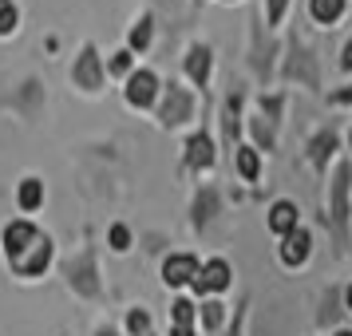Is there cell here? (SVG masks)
<instances>
[{
	"instance_id": "obj_1",
	"label": "cell",
	"mask_w": 352,
	"mask_h": 336,
	"mask_svg": "<svg viewBox=\"0 0 352 336\" xmlns=\"http://www.w3.org/2000/svg\"><path fill=\"white\" fill-rule=\"evenodd\" d=\"M349 186H352V166H336L333 190H329V222H333L336 238L344 241V225H349Z\"/></svg>"
},
{
	"instance_id": "obj_2",
	"label": "cell",
	"mask_w": 352,
	"mask_h": 336,
	"mask_svg": "<svg viewBox=\"0 0 352 336\" xmlns=\"http://www.w3.org/2000/svg\"><path fill=\"white\" fill-rule=\"evenodd\" d=\"M194 277H198V261L190 254L166 257V265H162V281L166 285H194Z\"/></svg>"
},
{
	"instance_id": "obj_3",
	"label": "cell",
	"mask_w": 352,
	"mask_h": 336,
	"mask_svg": "<svg viewBox=\"0 0 352 336\" xmlns=\"http://www.w3.org/2000/svg\"><path fill=\"white\" fill-rule=\"evenodd\" d=\"M226 285H230V265H226V261H210V265H202L198 277H194V289H198V293H214V289H226Z\"/></svg>"
},
{
	"instance_id": "obj_4",
	"label": "cell",
	"mask_w": 352,
	"mask_h": 336,
	"mask_svg": "<svg viewBox=\"0 0 352 336\" xmlns=\"http://www.w3.org/2000/svg\"><path fill=\"white\" fill-rule=\"evenodd\" d=\"M309 245H313L309 229H293V234H285V241H281V261H285V265H301L305 257H309Z\"/></svg>"
},
{
	"instance_id": "obj_5",
	"label": "cell",
	"mask_w": 352,
	"mask_h": 336,
	"mask_svg": "<svg viewBox=\"0 0 352 336\" xmlns=\"http://www.w3.org/2000/svg\"><path fill=\"white\" fill-rule=\"evenodd\" d=\"M155 91H159V80H155L151 71H139V76L127 80V99L135 103V107H146V103L155 99Z\"/></svg>"
},
{
	"instance_id": "obj_6",
	"label": "cell",
	"mask_w": 352,
	"mask_h": 336,
	"mask_svg": "<svg viewBox=\"0 0 352 336\" xmlns=\"http://www.w3.org/2000/svg\"><path fill=\"white\" fill-rule=\"evenodd\" d=\"M36 241V229L28 222H16L4 229V249H8V257H20L24 254V245H32Z\"/></svg>"
},
{
	"instance_id": "obj_7",
	"label": "cell",
	"mask_w": 352,
	"mask_h": 336,
	"mask_svg": "<svg viewBox=\"0 0 352 336\" xmlns=\"http://www.w3.org/2000/svg\"><path fill=\"white\" fill-rule=\"evenodd\" d=\"M270 229L273 234H293L297 229V206L293 202H273V210H270Z\"/></svg>"
},
{
	"instance_id": "obj_8",
	"label": "cell",
	"mask_w": 352,
	"mask_h": 336,
	"mask_svg": "<svg viewBox=\"0 0 352 336\" xmlns=\"http://www.w3.org/2000/svg\"><path fill=\"white\" fill-rule=\"evenodd\" d=\"M336 150V135L333 131H320L317 139L309 143V159H313V166H320L324 170V162H329V155Z\"/></svg>"
},
{
	"instance_id": "obj_9",
	"label": "cell",
	"mask_w": 352,
	"mask_h": 336,
	"mask_svg": "<svg viewBox=\"0 0 352 336\" xmlns=\"http://www.w3.org/2000/svg\"><path fill=\"white\" fill-rule=\"evenodd\" d=\"M309 12L317 24H336L344 12V0H309Z\"/></svg>"
},
{
	"instance_id": "obj_10",
	"label": "cell",
	"mask_w": 352,
	"mask_h": 336,
	"mask_svg": "<svg viewBox=\"0 0 352 336\" xmlns=\"http://www.w3.org/2000/svg\"><path fill=\"white\" fill-rule=\"evenodd\" d=\"M186 159H190V166H210L214 162V146H210L206 135H194L186 143Z\"/></svg>"
},
{
	"instance_id": "obj_11",
	"label": "cell",
	"mask_w": 352,
	"mask_h": 336,
	"mask_svg": "<svg viewBox=\"0 0 352 336\" xmlns=\"http://www.w3.org/2000/svg\"><path fill=\"white\" fill-rule=\"evenodd\" d=\"M186 71H190L198 83H206V71H210V52L206 48H194L190 60H186Z\"/></svg>"
},
{
	"instance_id": "obj_12",
	"label": "cell",
	"mask_w": 352,
	"mask_h": 336,
	"mask_svg": "<svg viewBox=\"0 0 352 336\" xmlns=\"http://www.w3.org/2000/svg\"><path fill=\"white\" fill-rule=\"evenodd\" d=\"M238 170H241V178H250V182L257 178L261 162H257V150H254V146H241V150H238Z\"/></svg>"
},
{
	"instance_id": "obj_13",
	"label": "cell",
	"mask_w": 352,
	"mask_h": 336,
	"mask_svg": "<svg viewBox=\"0 0 352 336\" xmlns=\"http://www.w3.org/2000/svg\"><path fill=\"white\" fill-rule=\"evenodd\" d=\"M40 202H44V186H40L36 178H28V182L20 186V206H24V210H36Z\"/></svg>"
},
{
	"instance_id": "obj_14",
	"label": "cell",
	"mask_w": 352,
	"mask_h": 336,
	"mask_svg": "<svg viewBox=\"0 0 352 336\" xmlns=\"http://www.w3.org/2000/svg\"><path fill=\"white\" fill-rule=\"evenodd\" d=\"M16 28V8L12 4H0V36H8Z\"/></svg>"
},
{
	"instance_id": "obj_15",
	"label": "cell",
	"mask_w": 352,
	"mask_h": 336,
	"mask_svg": "<svg viewBox=\"0 0 352 336\" xmlns=\"http://www.w3.org/2000/svg\"><path fill=\"white\" fill-rule=\"evenodd\" d=\"M170 309H175V324H190L194 320V304L190 301H175Z\"/></svg>"
},
{
	"instance_id": "obj_16",
	"label": "cell",
	"mask_w": 352,
	"mask_h": 336,
	"mask_svg": "<svg viewBox=\"0 0 352 336\" xmlns=\"http://www.w3.org/2000/svg\"><path fill=\"white\" fill-rule=\"evenodd\" d=\"M146 40H151V20H143V24L135 28V36H131V48H146Z\"/></svg>"
},
{
	"instance_id": "obj_17",
	"label": "cell",
	"mask_w": 352,
	"mask_h": 336,
	"mask_svg": "<svg viewBox=\"0 0 352 336\" xmlns=\"http://www.w3.org/2000/svg\"><path fill=\"white\" fill-rule=\"evenodd\" d=\"M111 245H115V249H127V245H131L127 225H111Z\"/></svg>"
},
{
	"instance_id": "obj_18",
	"label": "cell",
	"mask_w": 352,
	"mask_h": 336,
	"mask_svg": "<svg viewBox=\"0 0 352 336\" xmlns=\"http://www.w3.org/2000/svg\"><path fill=\"white\" fill-rule=\"evenodd\" d=\"M202 309H206V324L218 328V324H222V304H202Z\"/></svg>"
},
{
	"instance_id": "obj_19",
	"label": "cell",
	"mask_w": 352,
	"mask_h": 336,
	"mask_svg": "<svg viewBox=\"0 0 352 336\" xmlns=\"http://www.w3.org/2000/svg\"><path fill=\"white\" fill-rule=\"evenodd\" d=\"M285 4H289V0H270V24H277V20H281Z\"/></svg>"
},
{
	"instance_id": "obj_20",
	"label": "cell",
	"mask_w": 352,
	"mask_h": 336,
	"mask_svg": "<svg viewBox=\"0 0 352 336\" xmlns=\"http://www.w3.org/2000/svg\"><path fill=\"white\" fill-rule=\"evenodd\" d=\"M127 67H131V52H119V56H115V64H111V71H119V76H123Z\"/></svg>"
},
{
	"instance_id": "obj_21",
	"label": "cell",
	"mask_w": 352,
	"mask_h": 336,
	"mask_svg": "<svg viewBox=\"0 0 352 336\" xmlns=\"http://www.w3.org/2000/svg\"><path fill=\"white\" fill-rule=\"evenodd\" d=\"M131 328H135V333H143V328H146V313H131Z\"/></svg>"
},
{
	"instance_id": "obj_22",
	"label": "cell",
	"mask_w": 352,
	"mask_h": 336,
	"mask_svg": "<svg viewBox=\"0 0 352 336\" xmlns=\"http://www.w3.org/2000/svg\"><path fill=\"white\" fill-rule=\"evenodd\" d=\"M340 67H344V71H352V40L344 44V56H340Z\"/></svg>"
},
{
	"instance_id": "obj_23",
	"label": "cell",
	"mask_w": 352,
	"mask_h": 336,
	"mask_svg": "<svg viewBox=\"0 0 352 336\" xmlns=\"http://www.w3.org/2000/svg\"><path fill=\"white\" fill-rule=\"evenodd\" d=\"M333 103H352V87H349V91H336Z\"/></svg>"
},
{
	"instance_id": "obj_24",
	"label": "cell",
	"mask_w": 352,
	"mask_h": 336,
	"mask_svg": "<svg viewBox=\"0 0 352 336\" xmlns=\"http://www.w3.org/2000/svg\"><path fill=\"white\" fill-rule=\"evenodd\" d=\"M175 336H194V333H190V324H175Z\"/></svg>"
},
{
	"instance_id": "obj_25",
	"label": "cell",
	"mask_w": 352,
	"mask_h": 336,
	"mask_svg": "<svg viewBox=\"0 0 352 336\" xmlns=\"http://www.w3.org/2000/svg\"><path fill=\"white\" fill-rule=\"evenodd\" d=\"M344 301H349V309H352V285H349V293H344Z\"/></svg>"
},
{
	"instance_id": "obj_26",
	"label": "cell",
	"mask_w": 352,
	"mask_h": 336,
	"mask_svg": "<svg viewBox=\"0 0 352 336\" xmlns=\"http://www.w3.org/2000/svg\"><path fill=\"white\" fill-rule=\"evenodd\" d=\"M336 336H352V333H349V328H340V333H336Z\"/></svg>"
},
{
	"instance_id": "obj_27",
	"label": "cell",
	"mask_w": 352,
	"mask_h": 336,
	"mask_svg": "<svg viewBox=\"0 0 352 336\" xmlns=\"http://www.w3.org/2000/svg\"><path fill=\"white\" fill-rule=\"evenodd\" d=\"M0 4H8V0H0Z\"/></svg>"
}]
</instances>
